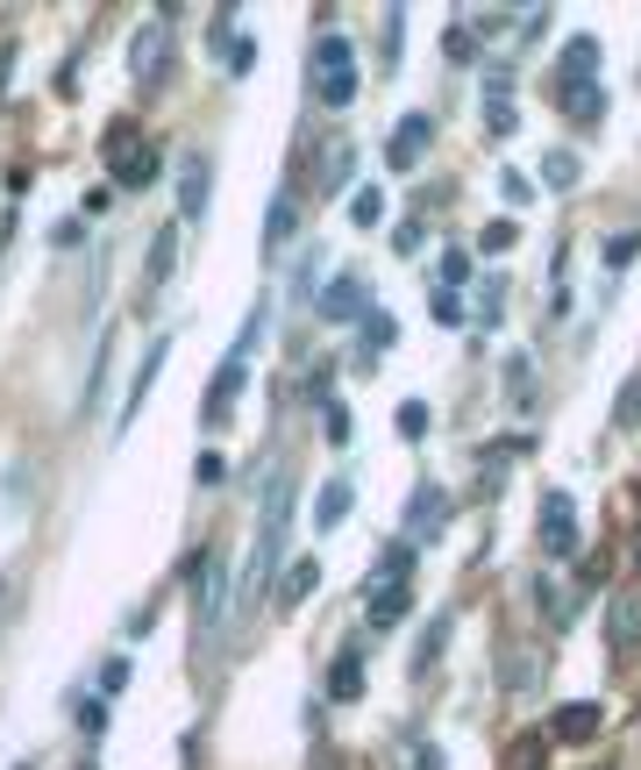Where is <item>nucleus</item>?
Returning a JSON list of instances; mask_svg holds the SVG:
<instances>
[{
  "label": "nucleus",
  "instance_id": "1",
  "mask_svg": "<svg viewBox=\"0 0 641 770\" xmlns=\"http://www.w3.org/2000/svg\"><path fill=\"white\" fill-rule=\"evenodd\" d=\"M285 528H293V471H279V478H271V492H264V513H257L250 571H242V614H250L257 599L271 593V578H279V556H285Z\"/></svg>",
  "mask_w": 641,
  "mask_h": 770
},
{
  "label": "nucleus",
  "instance_id": "2",
  "mask_svg": "<svg viewBox=\"0 0 641 770\" xmlns=\"http://www.w3.org/2000/svg\"><path fill=\"white\" fill-rule=\"evenodd\" d=\"M100 158H107V172H115L129 193L135 186H157V150H150V129L143 122H107Z\"/></svg>",
  "mask_w": 641,
  "mask_h": 770
},
{
  "label": "nucleus",
  "instance_id": "3",
  "mask_svg": "<svg viewBox=\"0 0 641 770\" xmlns=\"http://www.w3.org/2000/svg\"><path fill=\"white\" fill-rule=\"evenodd\" d=\"M314 94H320V108H349L357 100V51H349V36L314 43Z\"/></svg>",
  "mask_w": 641,
  "mask_h": 770
},
{
  "label": "nucleus",
  "instance_id": "4",
  "mask_svg": "<svg viewBox=\"0 0 641 770\" xmlns=\"http://www.w3.org/2000/svg\"><path fill=\"white\" fill-rule=\"evenodd\" d=\"M221 593H228L221 556L200 550V556H193V621H200V636H214V621H221Z\"/></svg>",
  "mask_w": 641,
  "mask_h": 770
},
{
  "label": "nucleus",
  "instance_id": "5",
  "mask_svg": "<svg viewBox=\"0 0 641 770\" xmlns=\"http://www.w3.org/2000/svg\"><path fill=\"white\" fill-rule=\"evenodd\" d=\"M542 550H548V564H571L577 556V507H571V492H548L542 500Z\"/></svg>",
  "mask_w": 641,
  "mask_h": 770
},
{
  "label": "nucleus",
  "instance_id": "6",
  "mask_svg": "<svg viewBox=\"0 0 641 770\" xmlns=\"http://www.w3.org/2000/svg\"><path fill=\"white\" fill-rule=\"evenodd\" d=\"M449 528V492L442 486H414V500H406V542H427V535H442Z\"/></svg>",
  "mask_w": 641,
  "mask_h": 770
},
{
  "label": "nucleus",
  "instance_id": "7",
  "mask_svg": "<svg viewBox=\"0 0 641 770\" xmlns=\"http://www.w3.org/2000/svg\"><path fill=\"white\" fill-rule=\"evenodd\" d=\"M207 186H214L207 150H186V158H178V215H186V221L207 215Z\"/></svg>",
  "mask_w": 641,
  "mask_h": 770
},
{
  "label": "nucleus",
  "instance_id": "8",
  "mask_svg": "<svg viewBox=\"0 0 641 770\" xmlns=\"http://www.w3.org/2000/svg\"><path fill=\"white\" fill-rule=\"evenodd\" d=\"M164 357H172V336H157V343H150V350H143V365H135V386H129V400L115 406V429H129V421H135V406L150 400V386H157Z\"/></svg>",
  "mask_w": 641,
  "mask_h": 770
},
{
  "label": "nucleus",
  "instance_id": "9",
  "mask_svg": "<svg viewBox=\"0 0 641 770\" xmlns=\"http://www.w3.org/2000/svg\"><path fill=\"white\" fill-rule=\"evenodd\" d=\"M427 135H435L427 115H400V129H392V143H385V164H392V172H414L421 150H427Z\"/></svg>",
  "mask_w": 641,
  "mask_h": 770
},
{
  "label": "nucleus",
  "instance_id": "10",
  "mask_svg": "<svg viewBox=\"0 0 641 770\" xmlns=\"http://www.w3.org/2000/svg\"><path fill=\"white\" fill-rule=\"evenodd\" d=\"M236 392H242V357H228L221 371H214V386H207V400H200V421L207 429H221L228 414H236Z\"/></svg>",
  "mask_w": 641,
  "mask_h": 770
},
{
  "label": "nucleus",
  "instance_id": "11",
  "mask_svg": "<svg viewBox=\"0 0 641 770\" xmlns=\"http://www.w3.org/2000/svg\"><path fill=\"white\" fill-rule=\"evenodd\" d=\"M599 706L591 699H571V706H556V714H548V742H591V735H599Z\"/></svg>",
  "mask_w": 641,
  "mask_h": 770
},
{
  "label": "nucleus",
  "instance_id": "12",
  "mask_svg": "<svg viewBox=\"0 0 641 770\" xmlns=\"http://www.w3.org/2000/svg\"><path fill=\"white\" fill-rule=\"evenodd\" d=\"M606 636H613V657H634L641 649V593H620L606 607Z\"/></svg>",
  "mask_w": 641,
  "mask_h": 770
},
{
  "label": "nucleus",
  "instance_id": "13",
  "mask_svg": "<svg viewBox=\"0 0 641 770\" xmlns=\"http://www.w3.org/2000/svg\"><path fill=\"white\" fill-rule=\"evenodd\" d=\"M293 229H300V193L285 186V193H271V207H264V257H279L293 243Z\"/></svg>",
  "mask_w": 641,
  "mask_h": 770
},
{
  "label": "nucleus",
  "instance_id": "14",
  "mask_svg": "<svg viewBox=\"0 0 641 770\" xmlns=\"http://www.w3.org/2000/svg\"><path fill=\"white\" fill-rule=\"evenodd\" d=\"M164 51H172L164 22H143V29H135V43H129V65H135V79H164Z\"/></svg>",
  "mask_w": 641,
  "mask_h": 770
},
{
  "label": "nucleus",
  "instance_id": "15",
  "mask_svg": "<svg viewBox=\"0 0 641 770\" xmlns=\"http://www.w3.org/2000/svg\"><path fill=\"white\" fill-rule=\"evenodd\" d=\"M178 264V229H150V250H143V293H157Z\"/></svg>",
  "mask_w": 641,
  "mask_h": 770
},
{
  "label": "nucleus",
  "instance_id": "16",
  "mask_svg": "<svg viewBox=\"0 0 641 770\" xmlns=\"http://www.w3.org/2000/svg\"><path fill=\"white\" fill-rule=\"evenodd\" d=\"M363 285L357 279H328V293H320V322H363Z\"/></svg>",
  "mask_w": 641,
  "mask_h": 770
},
{
  "label": "nucleus",
  "instance_id": "17",
  "mask_svg": "<svg viewBox=\"0 0 641 770\" xmlns=\"http://www.w3.org/2000/svg\"><path fill=\"white\" fill-rule=\"evenodd\" d=\"M556 108L563 115H571V122H599V115H606V86H556Z\"/></svg>",
  "mask_w": 641,
  "mask_h": 770
},
{
  "label": "nucleus",
  "instance_id": "18",
  "mask_svg": "<svg viewBox=\"0 0 641 770\" xmlns=\"http://www.w3.org/2000/svg\"><path fill=\"white\" fill-rule=\"evenodd\" d=\"M591 65H599V43H591V36H571V43H563V65H556V86H585Z\"/></svg>",
  "mask_w": 641,
  "mask_h": 770
},
{
  "label": "nucleus",
  "instance_id": "19",
  "mask_svg": "<svg viewBox=\"0 0 641 770\" xmlns=\"http://www.w3.org/2000/svg\"><path fill=\"white\" fill-rule=\"evenodd\" d=\"M363 614H371V628H392V621H406V585H371Z\"/></svg>",
  "mask_w": 641,
  "mask_h": 770
},
{
  "label": "nucleus",
  "instance_id": "20",
  "mask_svg": "<svg viewBox=\"0 0 641 770\" xmlns=\"http://www.w3.org/2000/svg\"><path fill=\"white\" fill-rule=\"evenodd\" d=\"M357 692H363V657L343 649V657L328 663V699H357Z\"/></svg>",
  "mask_w": 641,
  "mask_h": 770
},
{
  "label": "nucleus",
  "instance_id": "21",
  "mask_svg": "<svg viewBox=\"0 0 641 770\" xmlns=\"http://www.w3.org/2000/svg\"><path fill=\"white\" fill-rule=\"evenodd\" d=\"M349 500H357V486H349V478H328V486H320V500H314V521L335 528L349 513Z\"/></svg>",
  "mask_w": 641,
  "mask_h": 770
},
{
  "label": "nucleus",
  "instance_id": "22",
  "mask_svg": "<svg viewBox=\"0 0 641 770\" xmlns=\"http://www.w3.org/2000/svg\"><path fill=\"white\" fill-rule=\"evenodd\" d=\"M406 571H414V542H385L378 550V585H406Z\"/></svg>",
  "mask_w": 641,
  "mask_h": 770
},
{
  "label": "nucleus",
  "instance_id": "23",
  "mask_svg": "<svg viewBox=\"0 0 641 770\" xmlns=\"http://www.w3.org/2000/svg\"><path fill=\"white\" fill-rule=\"evenodd\" d=\"M542 178H548V193H571L577 186V150H548V158H542Z\"/></svg>",
  "mask_w": 641,
  "mask_h": 770
},
{
  "label": "nucleus",
  "instance_id": "24",
  "mask_svg": "<svg viewBox=\"0 0 641 770\" xmlns=\"http://www.w3.org/2000/svg\"><path fill=\"white\" fill-rule=\"evenodd\" d=\"M314 585H320V564H293V571H285V585H279V599H285V607H300Z\"/></svg>",
  "mask_w": 641,
  "mask_h": 770
},
{
  "label": "nucleus",
  "instance_id": "25",
  "mask_svg": "<svg viewBox=\"0 0 641 770\" xmlns=\"http://www.w3.org/2000/svg\"><path fill=\"white\" fill-rule=\"evenodd\" d=\"M392 336H400V328H392V314H363V365H371L378 350H392Z\"/></svg>",
  "mask_w": 641,
  "mask_h": 770
},
{
  "label": "nucleus",
  "instance_id": "26",
  "mask_svg": "<svg viewBox=\"0 0 641 770\" xmlns=\"http://www.w3.org/2000/svg\"><path fill=\"white\" fill-rule=\"evenodd\" d=\"M349 221H357V229H378V221H385V193H378V186H363L357 200H349Z\"/></svg>",
  "mask_w": 641,
  "mask_h": 770
},
{
  "label": "nucleus",
  "instance_id": "27",
  "mask_svg": "<svg viewBox=\"0 0 641 770\" xmlns=\"http://www.w3.org/2000/svg\"><path fill=\"white\" fill-rule=\"evenodd\" d=\"M264 322H271V300H257V307H250V322H242V336H236V350H228V357H242V365H250V350H257V336H264Z\"/></svg>",
  "mask_w": 641,
  "mask_h": 770
},
{
  "label": "nucleus",
  "instance_id": "28",
  "mask_svg": "<svg viewBox=\"0 0 641 770\" xmlns=\"http://www.w3.org/2000/svg\"><path fill=\"white\" fill-rule=\"evenodd\" d=\"M485 129H492V135H513V129H521V115H513L507 94H485Z\"/></svg>",
  "mask_w": 641,
  "mask_h": 770
},
{
  "label": "nucleus",
  "instance_id": "29",
  "mask_svg": "<svg viewBox=\"0 0 641 770\" xmlns=\"http://www.w3.org/2000/svg\"><path fill=\"white\" fill-rule=\"evenodd\" d=\"M613 421H620V429H641V379H628V386H620V400H613Z\"/></svg>",
  "mask_w": 641,
  "mask_h": 770
},
{
  "label": "nucleus",
  "instance_id": "30",
  "mask_svg": "<svg viewBox=\"0 0 641 770\" xmlns=\"http://www.w3.org/2000/svg\"><path fill=\"white\" fill-rule=\"evenodd\" d=\"M349 186V143H335L328 150V178H320V193H343Z\"/></svg>",
  "mask_w": 641,
  "mask_h": 770
},
{
  "label": "nucleus",
  "instance_id": "31",
  "mask_svg": "<svg viewBox=\"0 0 641 770\" xmlns=\"http://www.w3.org/2000/svg\"><path fill=\"white\" fill-rule=\"evenodd\" d=\"M400 435H406V443H421V435H427V406H421V400L400 406Z\"/></svg>",
  "mask_w": 641,
  "mask_h": 770
},
{
  "label": "nucleus",
  "instance_id": "32",
  "mask_svg": "<svg viewBox=\"0 0 641 770\" xmlns=\"http://www.w3.org/2000/svg\"><path fill=\"white\" fill-rule=\"evenodd\" d=\"M513 243H521V229H513V221H492V229L478 236V250H513Z\"/></svg>",
  "mask_w": 641,
  "mask_h": 770
},
{
  "label": "nucleus",
  "instance_id": "33",
  "mask_svg": "<svg viewBox=\"0 0 641 770\" xmlns=\"http://www.w3.org/2000/svg\"><path fill=\"white\" fill-rule=\"evenodd\" d=\"M320 406H328V414H320L328 421V443H349V406L343 400H320Z\"/></svg>",
  "mask_w": 641,
  "mask_h": 770
},
{
  "label": "nucleus",
  "instance_id": "34",
  "mask_svg": "<svg viewBox=\"0 0 641 770\" xmlns=\"http://www.w3.org/2000/svg\"><path fill=\"white\" fill-rule=\"evenodd\" d=\"M427 307H435V322H442V328H456V322H464V300H456V293H435Z\"/></svg>",
  "mask_w": 641,
  "mask_h": 770
},
{
  "label": "nucleus",
  "instance_id": "35",
  "mask_svg": "<svg viewBox=\"0 0 641 770\" xmlns=\"http://www.w3.org/2000/svg\"><path fill=\"white\" fill-rule=\"evenodd\" d=\"M464 271H470V257H464V250H442V285H449V293L464 285Z\"/></svg>",
  "mask_w": 641,
  "mask_h": 770
},
{
  "label": "nucleus",
  "instance_id": "36",
  "mask_svg": "<svg viewBox=\"0 0 641 770\" xmlns=\"http://www.w3.org/2000/svg\"><path fill=\"white\" fill-rule=\"evenodd\" d=\"M449 57H456V65H470V57H478V36H470V29H449Z\"/></svg>",
  "mask_w": 641,
  "mask_h": 770
},
{
  "label": "nucleus",
  "instance_id": "37",
  "mask_svg": "<svg viewBox=\"0 0 641 770\" xmlns=\"http://www.w3.org/2000/svg\"><path fill=\"white\" fill-rule=\"evenodd\" d=\"M250 65H257V43L236 36V43H228V72H250Z\"/></svg>",
  "mask_w": 641,
  "mask_h": 770
},
{
  "label": "nucleus",
  "instance_id": "38",
  "mask_svg": "<svg viewBox=\"0 0 641 770\" xmlns=\"http://www.w3.org/2000/svg\"><path fill=\"white\" fill-rule=\"evenodd\" d=\"M121 685H129V663L107 657V663H100V692H121Z\"/></svg>",
  "mask_w": 641,
  "mask_h": 770
},
{
  "label": "nucleus",
  "instance_id": "39",
  "mask_svg": "<svg viewBox=\"0 0 641 770\" xmlns=\"http://www.w3.org/2000/svg\"><path fill=\"white\" fill-rule=\"evenodd\" d=\"M634 250H641V236H634V229H628V236H613V243H606V264H628Z\"/></svg>",
  "mask_w": 641,
  "mask_h": 770
},
{
  "label": "nucleus",
  "instance_id": "40",
  "mask_svg": "<svg viewBox=\"0 0 641 770\" xmlns=\"http://www.w3.org/2000/svg\"><path fill=\"white\" fill-rule=\"evenodd\" d=\"M193 478H200V486H221V478H228V457H214V449H207V457H200V471H193Z\"/></svg>",
  "mask_w": 641,
  "mask_h": 770
},
{
  "label": "nucleus",
  "instance_id": "41",
  "mask_svg": "<svg viewBox=\"0 0 641 770\" xmlns=\"http://www.w3.org/2000/svg\"><path fill=\"white\" fill-rule=\"evenodd\" d=\"M392 250H400V257H414V250H421V221H400V236H392Z\"/></svg>",
  "mask_w": 641,
  "mask_h": 770
},
{
  "label": "nucleus",
  "instance_id": "42",
  "mask_svg": "<svg viewBox=\"0 0 641 770\" xmlns=\"http://www.w3.org/2000/svg\"><path fill=\"white\" fill-rule=\"evenodd\" d=\"M499 178H507V200H513V207H521L528 193H534V178H528V172H499Z\"/></svg>",
  "mask_w": 641,
  "mask_h": 770
},
{
  "label": "nucleus",
  "instance_id": "43",
  "mask_svg": "<svg viewBox=\"0 0 641 770\" xmlns=\"http://www.w3.org/2000/svg\"><path fill=\"white\" fill-rule=\"evenodd\" d=\"M79 728H86V735H100V728H107V699H94V706H79Z\"/></svg>",
  "mask_w": 641,
  "mask_h": 770
},
{
  "label": "nucleus",
  "instance_id": "44",
  "mask_svg": "<svg viewBox=\"0 0 641 770\" xmlns=\"http://www.w3.org/2000/svg\"><path fill=\"white\" fill-rule=\"evenodd\" d=\"M414 770H442V749H421V757H414Z\"/></svg>",
  "mask_w": 641,
  "mask_h": 770
},
{
  "label": "nucleus",
  "instance_id": "45",
  "mask_svg": "<svg viewBox=\"0 0 641 770\" xmlns=\"http://www.w3.org/2000/svg\"><path fill=\"white\" fill-rule=\"evenodd\" d=\"M8 599H14V578H0V607H8Z\"/></svg>",
  "mask_w": 641,
  "mask_h": 770
},
{
  "label": "nucleus",
  "instance_id": "46",
  "mask_svg": "<svg viewBox=\"0 0 641 770\" xmlns=\"http://www.w3.org/2000/svg\"><path fill=\"white\" fill-rule=\"evenodd\" d=\"M634 564H641V542H634Z\"/></svg>",
  "mask_w": 641,
  "mask_h": 770
}]
</instances>
